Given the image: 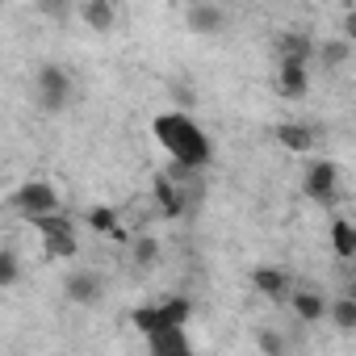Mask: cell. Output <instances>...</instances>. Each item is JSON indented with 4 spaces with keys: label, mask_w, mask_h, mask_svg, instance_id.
<instances>
[{
    "label": "cell",
    "mask_w": 356,
    "mask_h": 356,
    "mask_svg": "<svg viewBox=\"0 0 356 356\" xmlns=\"http://www.w3.org/2000/svg\"><path fill=\"white\" fill-rule=\"evenodd\" d=\"M151 134H155V143L176 159V163H185V168H210L214 163V143H210V134L189 118V113H181V109H168V113H159L155 122H151Z\"/></svg>",
    "instance_id": "cell-1"
},
{
    "label": "cell",
    "mask_w": 356,
    "mask_h": 356,
    "mask_svg": "<svg viewBox=\"0 0 356 356\" xmlns=\"http://www.w3.org/2000/svg\"><path fill=\"white\" fill-rule=\"evenodd\" d=\"M72 88H76V80H72V72L59 67V63L38 67V76H34V101H38L42 113H63V109L72 105Z\"/></svg>",
    "instance_id": "cell-2"
},
{
    "label": "cell",
    "mask_w": 356,
    "mask_h": 356,
    "mask_svg": "<svg viewBox=\"0 0 356 356\" xmlns=\"http://www.w3.org/2000/svg\"><path fill=\"white\" fill-rule=\"evenodd\" d=\"M189 314H193L189 298H168V302H155V306H138L130 314V323H134V331L151 335V331H163V327H185Z\"/></svg>",
    "instance_id": "cell-3"
},
{
    "label": "cell",
    "mask_w": 356,
    "mask_h": 356,
    "mask_svg": "<svg viewBox=\"0 0 356 356\" xmlns=\"http://www.w3.org/2000/svg\"><path fill=\"white\" fill-rule=\"evenodd\" d=\"M38 235H42V252L51 256V260H67V256H76V227H72V218L67 214H59V210H51V214H38L34 222H30Z\"/></svg>",
    "instance_id": "cell-4"
},
{
    "label": "cell",
    "mask_w": 356,
    "mask_h": 356,
    "mask_svg": "<svg viewBox=\"0 0 356 356\" xmlns=\"http://www.w3.org/2000/svg\"><path fill=\"white\" fill-rule=\"evenodd\" d=\"M9 206H13V210L26 218V222H34L38 214H51V210H59V193H55L47 181H26L22 189H13Z\"/></svg>",
    "instance_id": "cell-5"
},
{
    "label": "cell",
    "mask_w": 356,
    "mask_h": 356,
    "mask_svg": "<svg viewBox=\"0 0 356 356\" xmlns=\"http://www.w3.org/2000/svg\"><path fill=\"white\" fill-rule=\"evenodd\" d=\"M302 189H306V197H310L314 206H335V193H339V168H335L331 159H314V163L306 168Z\"/></svg>",
    "instance_id": "cell-6"
},
{
    "label": "cell",
    "mask_w": 356,
    "mask_h": 356,
    "mask_svg": "<svg viewBox=\"0 0 356 356\" xmlns=\"http://www.w3.org/2000/svg\"><path fill=\"white\" fill-rule=\"evenodd\" d=\"M151 197H155V214L159 218H168V222H176V218H185L193 206H189V197H185V189L172 181L168 172H159L155 181H151Z\"/></svg>",
    "instance_id": "cell-7"
},
{
    "label": "cell",
    "mask_w": 356,
    "mask_h": 356,
    "mask_svg": "<svg viewBox=\"0 0 356 356\" xmlns=\"http://www.w3.org/2000/svg\"><path fill=\"white\" fill-rule=\"evenodd\" d=\"M63 298H67L72 306H97V302L105 298V277L92 273V268L67 273V281H63Z\"/></svg>",
    "instance_id": "cell-8"
},
{
    "label": "cell",
    "mask_w": 356,
    "mask_h": 356,
    "mask_svg": "<svg viewBox=\"0 0 356 356\" xmlns=\"http://www.w3.org/2000/svg\"><path fill=\"white\" fill-rule=\"evenodd\" d=\"M277 92L285 101H302L310 92V63L306 59H281V67H277Z\"/></svg>",
    "instance_id": "cell-9"
},
{
    "label": "cell",
    "mask_w": 356,
    "mask_h": 356,
    "mask_svg": "<svg viewBox=\"0 0 356 356\" xmlns=\"http://www.w3.org/2000/svg\"><path fill=\"white\" fill-rule=\"evenodd\" d=\"M185 26L193 30V34H222L227 30V9L222 5H214V0H193V5L185 9Z\"/></svg>",
    "instance_id": "cell-10"
},
{
    "label": "cell",
    "mask_w": 356,
    "mask_h": 356,
    "mask_svg": "<svg viewBox=\"0 0 356 356\" xmlns=\"http://www.w3.org/2000/svg\"><path fill=\"white\" fill-rule=\"evenodd\" d=\"M143 339H147V352H151V356H189V352H193L185 327H163V331H151V335H143Z\"/></svg>",
    "instance_id": "cell-11"
},
{
    "label": "cell",
    "mask_w": 356,
    "mask_h": 356,
    "mask_svg": "<svg viewBox=\"0 0 356 356\" xmlns=\"http://www.w3.org/2000/svg\"><path fill=\"white\" fill-rule=\"evenodd\" d=\"M252 285H256V293H264L268 302H285V298L293 293V285H289V273H281V268H268V264H260V268L252 273Z\"/></svg>",
    "instance_id": "cell-12"
},
{
    "label": "cell",
    "mask_w": 356,
    "mask_h": 356,
    "mask_svg": "<svg viewBox=\"0 0 356 356\" xmlns=\"http://www.w3.org/2000/svg\"><path fill=\"white\" fill-rule=\"evenodd\" d=\"M273 138H277L285 151H293V155H310V151H314V130L302 126V122H281V126L273 130Z\"/></svg>",
    "instance_id": "cell-13"
},
{
    "label": "cell",
    "mask_w": 356,
    "mask_h": 356,
    "mask_svg": "<svg viewBox=\"0 0 356 356\" xmlns=\"http://www.w3.org/2000/svg\"><path fill=\"white\" fill-rule=\"evenodd\" d=\"M289 306H293V314H298L302 323H318V318H327V310H331V302H327L323 293H314V289H293V293H289Z\"/></svg>",
    "instance_id": "cell-14"
},
{
    "label": "cell",
    "mask_w": 356,
    "mask_h": 356,
    "mask_svg": "<svg viewBox=\"0 0 356 356\" xmlns=\"http://www.w3.org/2000/svg\"><path fill=\"white\" fill-rule=\"evenodd\" d=\"M80 22H84L88 30H97V34L113 30V22H118L113 0H80Z\"/></svg>",
    "instance_id": "cell-15"
},
{
    "label": "cell",
    "mask_w": 356,
    "mask_h": 356,
    "mask_svg": "<svg viewBox=\"0 0 356 356\" xmlns=\"http://www.w3.org/2000/svg\"><path fill=\"white\" fill-rule=\"evenodd\" d=\"M314 51H318L314 38H306V34H281V38H277V55H281V59H306V63H310Z\"/></svg>",
    "instance_id": "cell-16"
},
{
    "label": "cell",
    "mask_w": 356,
    "mask_h": 356,
    "mask_svg": "<svg viewBox=\"0 0 356 356\" xmlns=\"http://www.w3.org/2000/svg\"><path fill=\"white\" fill-rule=\"evenodd\" d=\"M331 248L339 260H356V227L348 218H335L331 222Z\"/></svg>",
    "instance_id": "cell-17"
},
{
    "label": "cell",
    "mask_w": 356,
    "mask_h": 356,
    "mask_svg": "<svg viewBox=\"0 0 356 356\" xmlns=\"http://www.w3.org/2000/svg\"><path fill=\"white\" fill-rule=\"evenodd\" d=\"M34 9L55 26H67V17L80 13V0H34Z\"/></svg>",
    "instance_id": "cell-18"
},
{
    "label": "cell",
    "mask_w": 356,
    "mask_h": 356,
    "mask_svg": "<svg viewBox=\"0 0 356 356\" xmlns=\"http://www.w3.org/2000/svg\"><path fill=\"white\" fill-rule=\"evenodd\" d=\"M327 318H331L339 331H356V293L335 298V302H331V310H327Z\"/></svg>",
    "instance_id": "cell-19"
},
{
    "label": "cell",
    "mask_w": 356,
    "mask_h": 356,
    "mask_svg": "<svg viewBox=\"0 0 356 356\" xmlns=\"http://www.w3.org/2000/svg\"><path fill=\"white\" fill-rule=\"evenodd\" d=\"M84 222H88L92 231H105V235H118V210H113V206H92V210L84 214Z\"/></svg>",
    "instance_id": "cell-20"
},
{
    "label": "cell",
    "mask_w": 356,
    "mask_h": 356,
    "mask_svg": "<svg viewBox=\"0 0 356 356\" xmlns=\"http://www.w3.org/2000/svg\"><path fill=\"white\" fill-rule=\"evenodd\" d=\"M130 252H134V264H138V268H151V264L159 260V239H151V235H138Z\"/></svg>",
    "instance_id": "cell-21"
},
{
    "label": "cell",
    "mask_w": 356,
    "mask_h": 356,
    "mask_svg": "<svg viewBox=\"0 0 356 356\" xmlns=\"http://www.w3.org/2000/svg\"><path fill=\"white\" fill-rule=\"evenodd\" d=\"M17 277H22L17 252H13V248H5V252H0V289H13V285H17Z\"/></svg>",
    "instance_id": "cell-22"
},
{
    "label": "cell",
    "mask_w": 356,
    "mask_h": 356,
    "mask_svg": "<svg viewBox=\"0 0 356 356\" xmlns=\"http://www.w3.org/2000/svg\"><path fill=\"white\" fill-rule=\"evenodd\" d=\"M314 59H318L323 67H339V63L348 59V42H323V47L314 51Z\"/></svg>",
    "instance_id": "cell-23"
},
{
    "label": "cell",
    "mask_w": 356,
    "mask_h": 356,
    "mask_svg": "<svg viewBox=\"0 0 356 356\" xmlns=\"http://www.w3.org/2000/svg\"><path fill=\"white\" fill-rule=\"evenodd\" d=\"M256 348H260V352H273V356H277V352H285V339H281L277 331H260V335H256Z\"/></svg>",
    "instance_id": "cell-24"
},
{
    "label": "cell",
    "mask_w": 356,
    "mask_h": 356,
    "mask_svg": "<svg viewBox=\"0 0 356 356\" xmlns=\"http://www.w3.org/2000/svg\"><path fill=\"white\" fill-rule=\"evenodd\" d=\"M348 34H352V38H356V17H348Z\"/></svg>",
    "instance_id": "cell-25"
},
{
    "label": "cell",
    "mask_w": 356,
    "mask_h": 356,
    "mask_svg": "<svg viewBox=\"0 0 356 356\" xmlns=\"http://www.w3.org/2000/svg\"><path fill=\"white\" fill-rule=\"evenodd\" d=\"M352 293H356V289H352Z\"/></svg>",
    "instance_id": "cell-26"
}]
</instances>
